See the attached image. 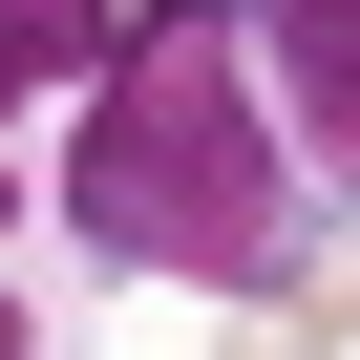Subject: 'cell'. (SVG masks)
Here are the masks:
<instances>
[{
	"mask_svg": "<svg viewBox=\"0 0 360 360\" xmlns=\"http://www.w3.org/2000/svg\"><path fill=\"white\" fill-rule=\"evenodd\" d=\"M64 233L106 276H191V297H255L318 233V148L276 106L255 0H127V43L64 106Z\"/></svg>",
	"mask_w": 360,
	"mask_h": 360,
	"instance_id": "6da1fadb",
	"label": "cell"
},
{
	"mask_svg": "<svg viewBox=\"0 0 360 360\" xmlns=\"http://www.w3.org/2000/svg\"><path fill=\"white\" fill-rule=\"evenodd\" d=\"M212 360H360V212H318L255 297H233V339Z\"/></svg>",
	"mask_w": 360,
	"mask_h": 360,
	"instance_id": "7a4b0ae2",
	"label": "cell"
},
{
	"mask_svg": "<svg viewBox=\"0 0 360 360\" xmlns=\"http://www.w3.org/2000/svg\"><path fill=\"white\" fill-rule=\"evenodd\" d=\"M127 43V0H0V127H43V106H85V64Z\"/></svg>",
	"mask_w": 360,
	"mask_h": 360,
	"instance_id": "3957f363",
	"label": "cell"
},
{
	"mask_svg": "<svg viewBox=\"0 0 360 360\" xmlns=\"http://www.w3.org/2000/svg\"><path fill=\"white\" fill-rule=\"evenodd\" d=\"M0 233H22V191H0ZM0 360H43V297H0Z\"/></svg>",
	"mask_w": 360,
	"mask_h": 360,
	"instance_id": "277c9868",
	"label": "cell"
}]
</instances>
